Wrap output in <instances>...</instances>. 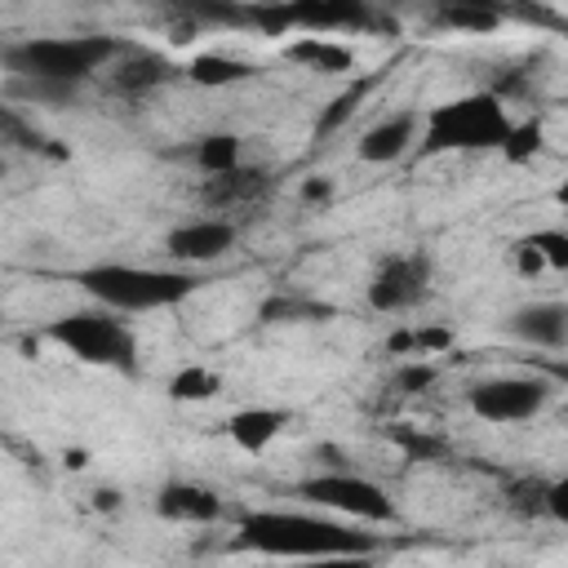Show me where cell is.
<instances>
[{"instance_id": "cell-1", "label": "cell", "mask_w": 568, "mask_h": 568, "mask_svg": "<svg viewBox=\"0 0 568 568\" xmlns=\"http://www.w3.org/2000/svg\"><path fill=\"white\" fill-rule=\"evenodd\" d=\"M235 550L280 555V559H359L382 541L373 532H355L324 515L302 510H235Z\"/></svg>"}, {"instance_id": "cell-2", "label": "cell", "mask_w": 568, "mask_h": 568, "mask_svg": "<svg viewBox=\"0 0 568 568\" xmlns=\"http://www.w3.org/2000/svg\"><path fill=\"white\" fill-rule=\"evenodd\" d=\"M510 115L501 93H462L448 98L439 106H430L422 115V155H444V151H501L506 133H510Z\"/></svg>"}, {"instance_id": "cell-3", "label": "cell", "mask_w": 568, "mask_h": 568, "mask_svg": "<svg viewBox=\"0 0 568 568\" xmlns=\"http://www.w3.org/2000/svg\"><path fill=\"white\" fill-rule=\"evenodd\" d=\"M89 297H98L111 311H160L178 306L200 288L191 271H164V266H124V262H98L71 275Z\"/></svg>"}, {"instance_id": "cell-4", "label": "cell", "mask_w": 568, "mask_h": 568, "mask_svg": "<svg viewBox=\"0 0 568 568\" xmlns=\"http://www.w3.org/2000/svg\"><path fill=\"white\" fill-rule=\"evenodd\" d=\"M129 44L115 36H36L4 49L9 75H49V80H89L98 67H111Z\"/></svg>"}, {"instance_id": "cell-5", "label": "cell", "mask_w": 568, "mask_h": 568, "mask_svg": "<svg viewBox=\"0 0 568 568\" xmlns=\"http://www.w3.org/2000/svg\"><path fill=\"white\" fill-rule=\"evenodd\" d=\"M40 337L58 342L62 351H71L75 359L84 364H98V368H115L124 377L138 373V337L124 320L106 315V311H71V315H58L40 328Z\"/></svg>"}, {"instance_id": "cell-6", "label": "cell", "mask_w": 568, "mask_h": 568, "mask_svg": "<svg viewBox=\"0 0 568 568\" xmlns=\"http://www.w3.org/2000/svg\"><path fill=\"white\" fill-rule=\"evenodd\" d=\"M293 497L320 506V510H337L351 519H368V524H399L395 501L382 493V484L351 475V470H328V475H311L293 484Z\"/></svg>"}, {"instance_id": "cell-7", "label": "cell", "mask_w": 568, "mask_h": 568, "mask_svg": "<svg viewBox=\"0 0 568 568\" xmlns=\"http://www.w3.org/2000/svg\"><path fill=\"white\" fill-rule=\"evenodd\" d=\"M550 382L546 377H488L466 390V408L479 422H528L546 408Z\"/></svg>"}, {"instance_id": "cell-8", "label": "cell", "mask_w": 568, "mask_h": 568, "mask_svg": "<svg viewBox=\"0 0 568 568\" xmlns=\"http://www.w3.org/2000/svg\"><path fill=\"white\" fill-rule=\"evenodd\" d=\"M430 271L435 266H430L426 248L382 257V266L368 280V306L382 311V315H399V311L417 306L426 297V288H430Z\"/></svg>"}, {"instance_id": "cell-9", "label": "cell", "mask_w": 568, "mask_h": 568, "mask_svg": "<svg viewBox=\"0 0 568 568\" xmlns=\"http://www.w3.org/2000/svg\"><path fill=\"white\" fill-rule=\"evenodd\" d=\"M235 222L226 217H200V222H182L164 235V253L173 262H213L235 244Z\"/></svg>"}, {"instance_id": "cell-10", "label": "cell", "mask_w": 568, "mask_h": 568, "mask_svg": "<svg viewBox=\"0 0 568 568\" xmlns=\"http://www.w3.org/2000/svg\"><path fill=\"white\" fill-rule=\"evenodd\" d=\"M155 515L169 519V524H217L226 515L222 497L204 484H191V479H169L160 484L155 493Z\"/></svg>"}, {"instance_id": "cell-11", "label": "cell", "mask_w": 568, "mask_h": 568, "mask_svg": "<svg viewBox=\"0 0 568 568\" xmlns=\"http://www.w3.org/2000/svg\"><path fill=\"white\" fill-rule=\"evenodd\" d=\"M293 27L324 36V31H364L373 27L368 0H288Z\"/></svg>"}, {"instance_id": "cell-12", "label": "cell", "mask_w": 568, "mask_h": 568, "mask_svg": "<svg viewBox=\"0 0 568 568\" xmlns=\"http://www.w3.org/2000/svg\"><path fill=\"white\" fill-rule=\"evenodd\" d=\"M271 191V173L266 169H231V173H204V182H200V200L209 204V209H248V204H257L262 195Z\"/></svg>"}, {"instance_id": "cell-13", "label": "cell", "mask_w": 568, "mask_h": 568, "mask_svg": "<svg viewBox=\"0 0 568 568\" xmlns=\"http://www.w3.org/2000/svg\"><path fill=\"white\" fill-rule=\"evenodd\" d=\"M106 71H111V75H106L111 89H115V93H129V98L151 93V89H160V84H169V80L178 75V67H173L169 58L146 53V49H124Z\"/></svg>"}, {"instance_id": "cell-14", "label": "cell", "mask_w": 568, "mask_h": 568, "mask_svg": "<svg viewBox=\"0 0 568 568\" xmlns=\"http://www.w3.org/2000/svg\"><path fill=\"white\" fill-rule=\"evenodd\" d=\"M417 129H422V115L417 111H395V115H386V120H377L364 138H359V160L364 164H390V160H399L413 142H417Z\"/></svg>"}, {"instance_id": "cell-15", "label": "cell", "mask_w": 568, "mask_h": 568, "mask_svg": "<svg viewBox=\"0 0 568 568\" xmlns=\"http://www.w3.org/2000/svg\"><path fill=\"white\" fill-rule=\"evenodd\" d=\"M506 328H510L519 342H532V346H564V342H568V306H564V302H532V306H519V311H510Z\"/></svg>"}, {"instance_id": "cell-16", "label": "cell", "mask_w": 568, "mask_h": 568, "mask_svg": "<svg viewBox=\"0 0 568 568\" xmlns=\"http://www.w3.org/2000/svg\"><path fill=\"white\" fill-rule=\"evenodd\" d=\"M288 408H266V404H253V408H240L226 417V435L240 453H266L271 439L288 426Z\"/></svg>"}, {"instance_id": "cell-17", "label": "cell", "mask_w": 568, "mask_h": 568, "mask_svg": "<svg viewBox=\"0 0 568 568\" xmlns=\"http://www.w3.org/2000/svg\"><path fill=\"white\" fill-rule=\"evenodd\" d=\"M430 22L444 31H497L506 22L501 0H435Z\"/></svg>"}, {"instance_id": "cell-18", "label": "cell", "mask_w": 568, "mask_h": 568, "mask_svg": "<svg viewBox=\"0 0 568 568\" xmlns=\"http://www.w3.org/2000/svg\"><path fill=\"white\" fill-rule=\"evenodd\" d=\"M182 75H186L191 84H200V89H226V84L253 80L257 67L244 62V58H231V53H195V58L182 67Z\"/></svg>"}, {"instance_id": "cell-19", "label": "cell", "mask_w": 568, "mask_h": 568, "mask_svg": "<svg viewBox=\"0 0 568 568\" xmlns=\"http://www.w3.org/2000/svg\"><path fill=\"white\" fill-rule=\"evenodd\" d=\"M284 58L297 62V67H311V71H324V75H337V71H351L355 67V53L337 40H324V36H302L293 44H284Z\"/></svg>"}, {"instance_id": "cell-20", "label": "cell", "mask_w": 568, "mask_h": 568, "mask_svg": "<svg viewBox=\"0 0 568 568\" xmlns=\"http://www.w3.org/2000/svg\"><path fill=\"white\" fill-rule=\"evenodd\" d=\"M240 138L235 133H204L195 146H191V160L200 173H231L240 169Z\"/></svg>"}, {"instance_id": "cell-21", "label": "cell", "mask_w": 568, "mask_h": 568, "mask_svg": "<svg viewBox=\"0 0 568 568\" xmlns=\"http://www.w3.org/2000/svg\"><path fill=\"white\" fill-rule=\"evenodd\" d=\"M9 98H27V102H49V106H67L75 102V80H49V75H9Z\"/></svg>"}, {"instance_id": "cell-22", "label": "cell", "mask_w": 568, "mask_h": 568, "mask_svg": "<svg viewBox=\"0 0 568 568\" xmlns=\"http://www.w3.org/2000/svg\"><path fill=\"white\" fill-rule=\"evenodd\" d=\"M373 84H377V75H364V80H355L351 89H342L324 111H320V120H315V138H328V133H337L359 106H364V98L373 93Z\"/></svg>"}, {"instance_id": "cell-23", "label": "cell", "mask_w": 568, "mask_h": 568, "mask_svg": "<svg viewBox=\"0 0 568 568\" xmlns=\"http://www.w3.org/2000/svg\"><path fill=\"white\" fill-rule=\"evenodd\" d=\"M222 390V373H213L209 364H186L169 377V399L178 404H200V399H213Z\"/></svg>"}, {"instance_id": "cell-24", "label": "cell", "mask_w": 568, "mask_h": 568, "mask_svg": "<svg viewBox=\"0 0 568 568\" xmlns=\"http://www.w3.org/2000/svg\"><path fill=\"white\" fill-rule=\"evenodd\" d=\"M506 506L515 510V515H524V519H537V515H546V497H550V479H541V475H519V479H510L506 484Z\"/></svg>"}, {"instance_id": "cell-25", "label": "cell", "mask_w": 568, "mask_h": 568, "mask_svg": "<svg viewBox=\"0 0 568 568\" xmlns=\"http://www.w3.org/2000/svg\"><path fill=\"white\" fill-rule=\"evenodd\" d=\"M541 142H546L541 120H537V115H532V120H519V124H510V133H506V142H501V160H506V164H528V160L541 151Z\"/></svg>"}, {"instance_id": "cell-26", "label": "cell", "mask_w": 568, "mask_h": 568, "mask_svg": "<svg viewBox=\"0 0 568 568\" xmlns=\"http://www.w3.org/2000/svg\"><path fill=\"white\" fill-rule=\"evenodd\" d=\"M320 315H333V306H324V302H297V297H271L262 306V324H275V320H320Z\"/></svg>"}, {"instance_id": "cell-27", "label": "cell", "mask_w": 568, "mask_h": 568, "mask_svg": "<svg viewBox=\"0 0 568 568\" xmlns=\"http://www.w3.org/2000/svg\"><path fill=\"white\" fill-rule=\"evenodd\" d=\"M524 244H532V248L546 257V266H550V271H564V275H568V231L546 226V231L524 235Z\"/></svg>"}, {"instance_id": "cell-28", "label": "cell", "mask_w": 568, "mask_h": 568, "mask_svg": "<svg viewBox=\"0 0 568 568\" xmlns=\"http://www.w3.org/2000/svg\"><path fill=\"white\" fill-rule=\"evenodd\" d=\"M408 457H426V462H439V457H448V448L435 439V435H422V430H413V426H390L386 430Z\"/></svg>"}, {"instance_id": "cell-29", "label": "cell", "mask_w": 568, "mask_h": 568, "mask_svg": "<svg viewBox=\"0 0 568 568\" xmlns=\"http://www.w3.org/2000/svg\"><path fill=\"white\" fill-rule=\"evenodd\" d=\"M435 377H439V368H435V364L413 359V364H399V368H395V390H399V395H417V390L435 386Z\"/></svg>"}, {"instance_id": "cell-30", "label": "cell", "mask_w": 568, "mask_h": 568, "mask_svg": "<svg viewBox=\"0 0 568 568\" xmlns=\"http://www.w3.org/2000/svg\"><path fill=\"white\" fill-rule=\"evenodd\" d=\"M448 346H453V328H444V324L413 328V355H444Z\"/></svg>"}, {"instance_id": "cell-31", "label": "cell", "mask_w": 568, "mask_h": 568, "mask_svg": "<svg viewBox=\"0 0 568 568\" xmlns=\"http://www.w3.org/2000/svg\"><path fill=\"white\" fill-rule=\"evenodd\" d=\"M0 120H4V138H9L13 146H22V151H44V138H40L36 129H27V124H22L13 111H4Z\"/></svg>"}, {"instance_id": "cell-32", "label": "cell", "mask_w": 568, "mask_h": 568, "mask_svg": "<svg viewBox=\"0 0 568 568\" xmlns=\"http://www.w3.org/2000/svg\"><path fill=\"white\" fill-rule=\"evenodd\" d=\"M546 515L568 524V475L564 479H550V497H546Z\"/></svg>"}, {"instance_id": "cell-33", "label": "cell", "mask_w": 568, "mask_h": 568, "mask_svg": "<svg viewBox=\"0 0 568 568\" xmlns=\"http://www.w3.org/2000/svg\"><path fill=\"white\" fill-rule=\"evenodd\" d=\"M515 266H519V275H537V271H546V257L532 248V244H515Z\"/></svg>"}, {"instance_id": "cell-34", "label": "cell", "mask_w": 568, "mask_h": 568, "mask_svg": "<svg viewBox=\"0 0 568 568\" xmlns=\"http://www.w3.org/2000/svg\"><path fill=\"white\" fill-rule=\"evenodd\" d=\"M333 195V182L328 178H311V182H302V200H328Z\"/></svg>"}, {"instance_id": "cell-35", "label": "cell", "mask_w": 568, "mask_h": 568, "mask_svg": "<svg viewBox=\"0 0 568 568\" xmlns=\"http://www.w3.org/2000/svg\"><path fill=\"white\" fill-rule=\"evenodd\" d=\"M386 351H390V355H413V328L390 333V337H386Z\"/></svg>"}, {"instance_id": "cell-36", "label": "cell", "mask_w": 568, "mask_h": 568, "mask_svg": "<svg viewBox=\"0 0 568 568\" xmlns=\"http://www.w3.org/2000/svg\"><path fill=\"white\" fill-rule=\"evenodd\" d=\"M93 510H120V493L115 488H98L93 493Z\"/></svg>"}, {"instance_id": "cell-37", "label": "cell", "mask_w": 568, "mask_h": 568, "mask_svg": "<svg viewBox=\"0 0 568 568\" xmlns=\"http://www.w3.org/2000/svg\"><path fill=\"white\" fill-rule=\"evenodd\" d=\"M169 40H173V44H191V40H195V22H173V27H169Z\"/></svg>"}, {"instance_id": "cell-38", "label": "cell", "mask_w": 568, "mask_h": 568, "mask_svg": "<svg viewBox=\"0 0 568 568\" xmlns=\"http://www.w3.org/2000/svg\"><path fill=\"white\" fill-rule=\"evenodd\" d=\"M62 462H67V470H84V466H89V453H84V448H67Z\"/></svg>"}, {"instance_id": "cell-39", "label": "cell", "mask_w": 568, "mask_h": 568, "mask_svg": "<svg viewBox=\"0 0 568 568\" xmlns=\"http://www.w3.org/2000/svg\"><path fill=\"white\" fill-rule=\"evenodd\" d=\"M555 204H559V209H568V178L555 186Z\"/></svg>"}, {"instance_id": "cell-40", "label": "cell", "mask_w": 568, "mask_h": 568, "mask_svg": "<svg viewBox=\"0 0 568 568\" xmlns=\"http://www.w3.org/2000/svg\"><path fill=\"white\" fill-rule=\"evenodd\" d=\"M564 426H568V408H564Z\"/></svg>"}]
</instances>
